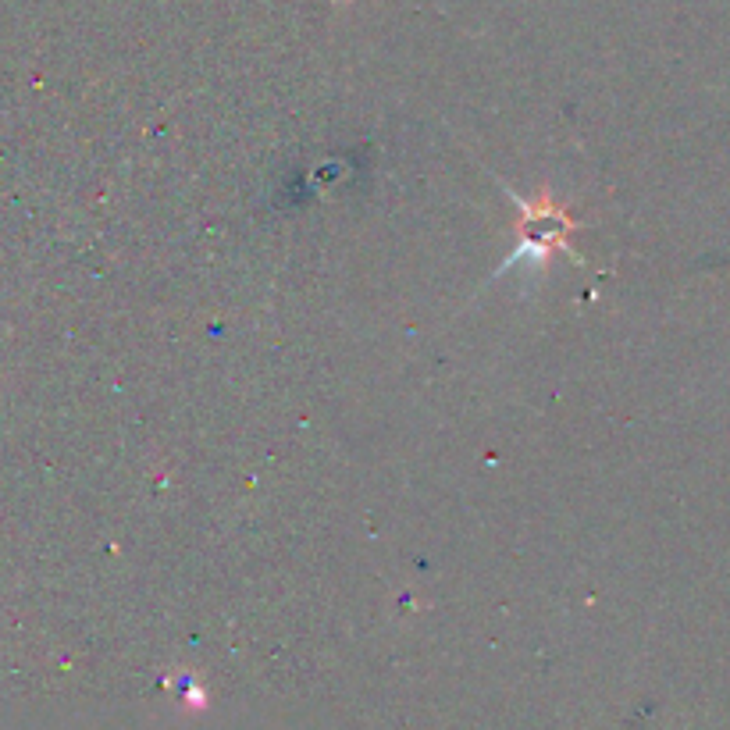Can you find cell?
<instances>
[{"mask_svg":"<svg viewBox=\"0 0 730 730\" xmlns=\"http://www.w3.org/2000/svg\"><path fill=\"white\" fill-rule=\"evenodd\" d=\"M506 196L524 211V221H520V228H524V243L503 260V268L499 271L513 268L520 260H528V264H538V268H542L556 250H567V232H574L577 225L570 221L567 207L552 200V193L524 200V196H513L510 189H506Z\"/></svg>","mask_w":730,"mask_h":730,"instance_id":"obj_1","label":"cell"}]
</instances>
